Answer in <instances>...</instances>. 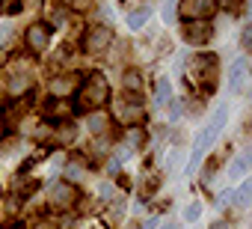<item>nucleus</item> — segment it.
I'll list each match as a JSON object with an SVG mask.
<instances>
[{
	"label": "nucleus",
	"mask_w": 252,
	"mask_h": 229,
	"mask_svg": "<svg viewBox=\"0 0 252 229\" xmlns=\"http://www.w3.org/2000/svg\"><path fill=\"white\" fill-rule=\"evenodd\" d=\"M71 3H74V6H83V3H86V0H71Z\"/></svg>",
	"instance_id": "nucleus-35"
},
{
	"label": "nucleus",
	"mask_w": 252,
	"mask_h": 229,
	"mask_svg": "<svg viewBox=\"0 0 252 229\" xmlns=\"http://www.w3.org/2000/svg\"><path fill=\"white\" fill-rule=\"evenodd\" d=\"M231 199H234V191H231V188H228V191H222V193H220V196H217V205H220V208H222V205H228V202H231Z\"/></svg>",
	"instance_id": "nucleus-24"
},
{
	"label": "nucleus",
	"mask_w": 252,
	"mask_h": 229,
	"mask_svg": "<svg viewBox=\"0 0 252 229\" xmlns=\"http://www.w3.org/2000/svg\"><path fill=\"white\" fill-rule=\"evenodd\" d=\"M169 101H172V83H169V77H158V83H155V104L166 107Z\"/></svg>",
	"instance_id": "nucleus-13"
},
{
	"label": "nucleus",
	"mask_w": 252,
	"mask_h": 229,
	"mask_svg": "<svg viewBox=\"0 0 252 229\" xmlns=\"http://www.w3.org/2000/svg\"><path fill=\"white\" fill-rule=\"evenodd\" d=\"M249 45H252V27L243 30V48H249Z\"/></svg>",
	"instance_id": "nucleus-28"
},
{
	"label": "nucleus",
	"mask_w": 252,
	"mask_h": 229,
	"mask_svg": "<svg viewBox=\"0 0 252 229\" xmlns=\"http://www.w3.org/2000/svg\"><path fill=\"white\" fill-rule=\"evenodd\" d=\"M74 95H77V110L95 113L110 101V83L104 80V75H89Z\"/></svg>",
	"instance_id": "nucleus-2"
},
{
	"label": "nucleus",
	"mask_w": 252,
	"mask_h": 229,
	"mask_svg": "<svg viewBox=\"0 0 252 229\" xmlns=\"http://www.w3.org/2000/svg\"><path fill=\"white\" fill-rule=\"evenodd\" d=\"M113 205L104 211V223L107 226H116L119 220H122V214H125V199H110Z\"/></svg>",
	"instance_id": "nucleus-16"
},
{
	"label": "nucleus",
	"mask_w": 252,
	"mask_h": 229,
	"mask_svg": "<svg viewBox=\"0 0 252 229\" xmlns=\"http://www.w3.org/2000/svg\"><path fill=\"white\" fill-rule=\"evenodd\" d=\"M211 39H214L211 21H184L181 24V42H187V45H205Z\"/></svg>",
	"instance_id": "nucleus-7"
},
{
	"label": "nucleus",
	"mask_w": 252,
	"mask_h": 229,
	"mask_svg": "<svg viewBox=\"0 0 252 229\" xmlns=\"http://www.w3.org/2000/svg\"><path fill=\"white\" fill-rule=\"evenodd\" d=\"M86 125H89V131L101 134V131H104V125H107V116H104L101 110H95V113H86Z\"/></svg>",
	"instance_id": "nucleus-17"
},
{
	"label": "nucleus",
	"mask_w": 252,
	"mask_h": 229,
	"mask_svg": "<svg viewBox=\"0 0 252 229\" xmlns=\"http://www.w3.org/2000/svg\"><path fill=\"white\" fill-rule=\"evenodd\" d=\"M246 89V57H237L228 69V92L240 95Z\"/></svg>",
	"instance_id": "nucleus-10"
},
{
	"label": "nucleus",
	"mask_w": 252,
	"mask_h": 229,
	"mask_svg": "<svg viewBox=\"0 0 252 229\" xmlns=\"http://www.w3.org/2000/svg\"><path fill=\"white\" fill-rule=\"evenodd\" d=\"M27 86H30V77H27V75H15V77L9 80V89H12L15 95H18V92H24Z\"/></svg>",
	"instance_id": "nucleus-19"
},
{
	"label": "nucleus",
	"mask_w": 252,
	"mask_h": 229,
	"mask_svg": "<svg viewBox=\"0 0 252 229\" xmlns=\"http://www.w3.org/2000/svg\"><path fill=\"white\" fill-rule=\"evenodd\" d=\"M0 229H3V226H0Z\"/></svg>",
	"instance_id": "nucleus-36"
},
{
	"label": "nucleus",
	"mask_w": 252,
	"mask_h": 229,
	"mask_svg": "<svg viewBox=\"0 0 252 229\" xmlns=\"http://www.w3.org/2000/svg\"><path fill=\"white\" fill-rule=\"evenodd\" d=\"M12 3H15V0H0V9H9Z\"/></svg>",
	"instance_id": "nucleus-33"
},
{
	"label": "nucleus",
	"mask_w": 252,
	"mask_h": 229,
	"mask_svg": "<svg viewBox=\"0 0 252 229\" xmlns=\"http://www.w3.org/2000/svg\"><path fill=\"white\" fill-rule=\"evenodd\" d=\"M9 33H12V24H9V21H6V24H3V27H0V39H6V36H9Z\"/></svg>",
	"instance_id": "nucleus-29"
},
{
	"label": "nucleus",
	"mask_w": 252,
	"mask_h": 229,
	"mask_svg": "<svg viewBox=\"0 0 252 229\" xmlns=\"http://www.w3.org/2000/svg\"><path fill=\"white\" fill-rule=\"evenodd\" d=\"M119 164H122V161H116V158H113V161L107 164V173H116V170H119Z\"/></svg>",
	"instance_id": "nucleus-30"
},
{
	"label": "nucleus",
	"mask_w": 252,
	"mask_h": 229,
	"mask_svg": "<svg viewBox=\"0 0 252 229\" xmlns=\"http://www.w3.org/2000/svg\"><path fill=\"white\" fill-rule=\"evenodd\" d=\"M128 143L140 146V143H143V134H140V131H128Z\"/></svg>",
	"instance_id": "nucleus-27"
},
{
	"label": "nucleus",
	"mask_w": 252,
	"mask_h": 229,
	"mask_svg": "<svg viewBox=\"0 0 252 229\" xmlns=\"http://www.w3.org/2000/svg\"><path fill=\"white\" fill-rule=\"evenodd\" d=\"M12 143H15V137H12V134H9V137H6V140H3V143H0V155H6V152H9V149H12Z\"/></svg>",
	"instance_id": "nucleus-26"
},
{
	"label": "nucleus",
	"mask_w": 252,
	"mask_h": 229,
	"mask_svg": "<svg viewBox=\"0 0 252 229\" xmlns=\"http://www.w3.org/2000/svg\"><path fill=\"white\" fill-rule=\"evenodd\" d=\"M116 116L128 125V128H134L137 122H143V116H146V107H143V101H140V95H125V98H119L116 101Z\"/></svg>",
	"instance_id": "nucleus-5"
},
{
	"label": "nucleus",
	"mask_w": 252,
	"mask_h": 229,
	"mask_svg": "<svg viewBox=\"0 0 252 229\" xmlns=\"http://www.w3.org/2000/svg\"><path fill=\"white\" fill-rule=\"evenodd\" d=\"M199 214H202V205H199V202H190V205H187V211H184V220H187V223H193V220H199Z\"/></svg>",
	"instance_id": "nucleus-23"
},
{
	"label": "nucleus",
	"mask_w": 252,
	"mask_h": 229,
	"mask_svg": "<svg viewBox=\"0 0 252 229\" xmlns=\"http://www.w3.org/2000/svg\"><path fill=\"white\" fill-rule=\"evenodd\" d=\"M125 89H140V75L137 72H125Z\"/></svg>",
	"instance_id": "nucleus-22"
},
{
	"label": "nucleus",
	"mask_w": 252,
	"mask_h": 229,
	"mask_svg": "<svg viewBox=\"0 0 252 229\" xmlns=\"http://www.w3.org/2000/svg\"><path fill=\"white\" fill-rule=\"evenodd\" d=\"M77 199H80V191H77L71 182H54L51 191H48V202H51V208H60V211L74 208Z\"/></svg>",
	"instance_id": "nucleus-4"
},
{
	"label": "nucleus",
	"mask_w": 252,
	"mask_h": 229,
	"mask_svg": "<svg viewBox=\"0 0 252 229\" xmlns=\"http://www.w3.org/2000/svg\"><path fill=\"white\" fill-rule=\"evenodd\" d=\"M234 202H237V205H243V208L252 202V182H249V179H243V185L237 188V193H234Z\"/></svg>",
	"instance_id": "nucleus-18"
},
{
	"label": "nucleus",
	"mask_w": 252,
	"mask_h": 229,
	"mask_svg": "<svg viewBox=\"0 0 252 229\" xmlns=\"http://www.w3.org/2000/svg\"><path fill=\"white\" fill-rule=\"evenodd\" d=\"M24 39H27L30 54H42L48 48V42H51V27L48 24H30L27 33H24Z\"/></svg>",
	"instance_id": "nucleus-9"
},
{
	"label": "nucleus",
	"mask_w": 252,
	"mask_h": 229,
	"mask_svg": "<svg viewBox=\"0 0 252 229\" xmlns=\"http://www.w3.org/2000/svg\"><path fill=\"white\" fill-rule=\"evenodd\" d=\"M149 18H152V9H149V6L131 9V12H128V27H131V30H140V27H143Z\"/></svg>",
	"instance_id": "nucleus-15"
},
{
	"label": "nucleus",
	"mask_w": 252,
	"mask_h": 229,
	"mask_svg": "<svg viewBox=\"0 0 252 229\" xmlns=\"http://www.w3.org/2000/svg\"><path fill=\"white\" fill-rule=\"evenodd\" d=\"M172 107H169V113H172V119H178L181 116V110H184V101H169Z\"/></svg>",
	"instance_id": "nucleus-25"
},
{
	"label": "nucleus",
	"mask_w": 252,
	"mask_h": 229,
	"mask_svg": "<svg viewBox=\"0 0 252 229\" xmlns=\"http://www.w3.org/2000/svg\"><path fill=\"white\" fill-rule=\"evenodd\" d=\"M181 18L184 21H208L211 12L217 9L214 0H181Z\"/></svg>",
	"instance_id": "nucleus-8"
},
{
	"label": "nucleus",
	"mask_w": 252,
	"mask_h": 229,
	"mask_svg": "<svg viewBox=\"0 0 252 229\" xmlns=\"http://www.w3.org/2000/svg\"><path fill=\"white\" fill-rule=\"evenodd\" d=\"M160 229H178V226H175V223H163Z\"/></svg>",
	"instance_id": "nucleus-34"
},
{
	"label": "nucleus",
	"mask_w": 252,
	"mask_h": 229,
	"mask_svg": "<svg viewBox=\"0 0 252 229\" xmlns=\"http://www.w3.org/2000/svg\"><path fill=\"white\" fill-rule=\"evenodd\" d=\"M80 89V77L77 75H63V77H54L51 80V95L60 101V98H65V95H71V92H77Z\"/></svg>",
	"instance_id": "nucleus-11"
},
{
	"label": "nucleus",
	"mask_w": 252,
	"mask_h": 229,
	"mask_svg": "<svg viewBox=\"0 0 252 229\" xmlns=\"http://www.w3.org/2000/svg\"><path fill=\"white\" fill-rule=\"evenodd\" d=\"M74 137H77V128H74L71 122H57V125L48 131V143H51V146H68Z\"/></svg>",
	"instance_id": "nucleus-12"
},
{
	"label": "nucleus",
	"mask_w": 252,
	"mask_h": 229,
	"mask_svg": "<svg viewBox=\"0 0 252 229\" xmlns=\"http://www.w3.org/2000/svg\"><path fill=\"white\" fill-rule=\"evenodd\" d=\"M110 45H113V27H107V24H95V27L86 30V36H83V51H86L89 57L104 54Z\"/></svg>",
	"instance_id": "nucleus-6"
},
{
	"label": "nucleus",
	"mask_w": 252,
	"mask_h": 229,
	"mask_svg": "<svg viewBox=\"0 0 252 229\" xmlns=\"http://www.w3.org/2000/svg\"><path fill=\"white\" fill-rule=\"evenodd\" d=\"M208 229H231V226H228V223H222V220H217V223H211Z\"/></svg>",
	"instance_id": "nucleus-31"
},
{
	"label": "nucleus",
	"mask_w": 252,
	"mask_h": 229,
	"mask_svg": "<svg viewBox=\"0 0 252 229\" xmlns=\"http://www.w3.org/2000/svg\"><path fill=\"white\" fill-rule=\"evenodd\" d=\"M217 9H225V12H237L243 6V0H214Z\"/></svg>",
	"instance_id": "nucleus-20"
},
{
	"label": "nucleus",
	"mask_w": 252,
	"mask_h": 229,
	"mask_svg": "<svg viewBox=\"0 0 252 229\" xmlns=\"http://www.w3.org/2000/svg\"><path fill=\"white\" fill-rule=\"evenodd\" d=\"M225 122H228V104L217 107V113L211 116V122L196 134V140H193V155H190V164H187V176H193V173H196V167L202 164V158L208 155V149L220 140V134H222Z\"/></svg>",
	"instance_id": "nucleus-1"
},
{
	"label": "nucleus",
	"mask_w": 252,
	"mask_h": 229,
	"mask_svg": "<svg viewBox=\"0 0 252 229\" xmlns=\"http://www.w3.org/2000/svg\"><path fill=\"white\" fill-rule=\"evenodd\" d=\"M36 229H54V226H51L48 220H39V223H36Z\"/></svg>",
	"instance_id": "nucleus-32"
},
{
	"label": "nucleus",
	"mask_w": 252,
	"mask_h": 229,
	"mask_svg": "<svg viewBox=\"0 0 252 229\" xmlns=\"http://www.w3.org/2000/svg\"><path fill=\"white\" fill-rule=\"evenodd\" d=\"M246 170H249V155H237L231 164H228V182H237V179H243L246 176Z\"/></svg>",
	"instance_id": "nucleus-14"
},
{
	"label": "nucleus",
	"mask_w": 252,
	"mask_h": 229,
	"mask_svg": "<svg viewBox=\"0 0 252 229\" xmlns=\"http://www.w3.org/2000/svg\"><path fill=\"white\" fill-rule=\"evenodd\" d=\"M187 75H190L193 83L211 89L214 80H217V54H193L187 60Z\"/></svg>",
	"instance_id": "nucleus-3"
},
{
	"label": "nucleus",
	"mask_w": 252,
	"mask_h": 229,
	"mask_svg": "<svg viewBox=\"0 0 252 229\" xmlns=\"http://www.w3.org/2000/svg\"><path fill=\"white\" fill-rule=\"evenodd\" d=\"M178 3H175V0H166V6H163V21L166 24H175V18H178Z\"/></svg>",
	"instance_id": "nucleus-21"
}]
</instances>
